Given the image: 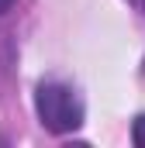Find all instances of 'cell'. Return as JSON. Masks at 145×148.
<instances>
[{
    "mask_svg": "<svg viewBox=\"0 0 145 148\" xmlns=\"http://www.w3.org/2000/svg\"><path fill=\"white\" fill-rule=\"evenodd\" d=\"M35 110L52 134H69L83 124V100L66 83H41L35 90Z\"/></svg>",
    "mask_w": 145,
    "mask_h": 148,
    "instance_id": "cell-1",
    "label": "cell"
},
{
    "mask_svg": "<svg viewBox=\"0 0 145 148\" xmlns=\"http://www.w3.org/2000/svg\"><path fill=\"white\" fill-rule=\"evenodd\" d=\"M131 141H135L138 148H145V114H138L135 124H131Z\"/></svg>",
    "mask_w": 145,
    "mask_h": 148,
    "instance_id": "cell-2",
    "label": "cell"
},
{
    "mask_svg": "<svg viewBox=\"0 0 145 148\" xmlns=\"http://www.w3.org/2000/svg\"><path fill=\"white\" fill-rule=\"evenodd\" d=\"M10 7H14V0H0V14H7Z\"/></svg>",
    "mask_w": 145,
    "mask_h": 148,
    "instance_id": "cell-3",
    "label": "cell"
},
{
    "mask_svg": "<svg viewBox=\"0 0 145 148\" xmlns=\"http://www.w3.org/2000/svg\"><path fill=\"white\" fill-rule=\"evenodd\" d=\"M128 3H135V7H138V10L145 14V0H128Z\"/></svg>",
    "mask_w": 145,
    "mask_h": 148,
    "instance_id": "cell-4",
    "label": "cell"
}]
</instances>
